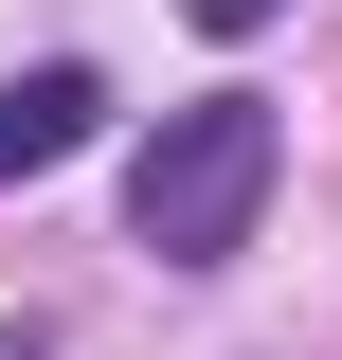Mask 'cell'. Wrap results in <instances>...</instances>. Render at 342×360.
Here are the masks:
<instances>
[{"label":"cell","mask_w":342,"mask_h":360,"mask_svg":"<svg viewBox=\"0 0 342 360\" xmlns=\"http://www.w3.org/2000/svg\"><path fill=\"white\" fill-rule=\"evenodd\" d=\"M198 18H216V37H253V18H270V0H198Z\"/></svg>","instance_id":"3"},{"label":"cell","mask_w":342,"mask_h":360,"mask_svg":"<svg viewBox=\"0 0 342 360\" xmlns=\"http://www.w3.org/2000/svg\"><path fill=\"white\" fill-rule=\"evenodd\" d=\"M90 127H108V72H72V54H54V72H18V90H0V198H18V180H54Z\"/></svg>","instance_id":"2"},{"label":"cell","mask_w":342,"mask_h":360,"mask_svg":"<svg viewBox=\"0 0 342 360\" xmlns=\"http://www.w3.org/2000/svg\"><path fill=\"white\" fill-rule=\"evenodd\" d=\"M270 162H289L270 90H198V108H163V127L127 144V234H144L163 270H216L234 234L270 217Z\"/></svg>","instance_id":"1"}]
</instances>
